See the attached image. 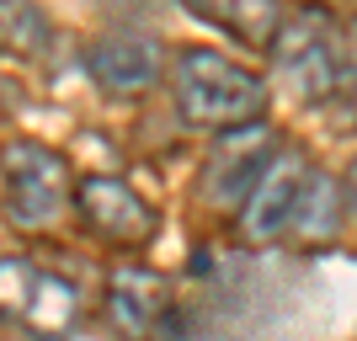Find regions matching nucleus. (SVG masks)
I'll use <instances>...</instances> for the list:
<instances>
[{"mask_svg": "<svg viewBox=\"0 0 357 341\" xmlns=\"http://www.w3.org/2000/svg\"><path fill=\"white\" fill-rule=\"evenodd\" d=\"M272 155H278V134H272L267 118L213 134V149L203 160V176H197V197L213 208H240L245 192H251V181L261 176V165Z\"/></svg>", "mask_w": 357, "mask_h": 341, "instance_id": "6", "label": "nucleus"}, {"mask_svg": "<svg viewBox=\"0 0 357 341\" xmlns=\"http://www.w3.org/2000/svg\"><path fill=\"white\" fill-rule=\"evenodd\" d=\"M181 11L245 48H267L283 27V0H181Z\"/></svg>", "mask_w": 357, "mask_h": 341, "instance_id": "10", "label": "nucleus"}, {"mask_svg": "<svg viewBox=\"0 0 357 341\" xmlns=\"http://www.w3.org/2000/svg\"><path fill=\"white\" fill-rule=\"evenodd\" d=\"M267 54H272L278 86L304 107L331 102L347 80V27L320 0H304V6L283 11V27L267 43Z\"/></svg>", "mask_w": 357, "mask_h": 341, "instance_id": "2", "label": "nucleus"}, {"mask_svg": "<svg viewBox=\"0 0 357 341\" xmlns=\"http://www.w3.org/2000/svg\"><path fill=\"white\" fill-rule=\"evenodd\" d=\"M0 203L6 219L22 235H48L59 229L64 213L75 208V176L54 144L38 139H11L0 149Z\"/></svg>", "mask_w": 357, "mask_h": 341, "instance_id": "3", "label": "nucleus"}, {"mask_svg": "<svg viewBox=\"0 0 357 341\" xmlns=\"http://www.w3.org/2000/svg\"><path fill=\"white\" fill-rule=\"evenodd\" d=\"M75 208H80V224H86L91 235L102 240V245H118V251H139L160 229V213L123 176H102V171L75 181Z\"/></svg>", "mask_w": 357, "mask_h": 341, "instance_id": "7", "label": "nucleus"}, {"mask_svg": "<svg viewBox=\"0 0 357 341\" xmlns=\"http://www.w3.org/2000/svg\"><path fill=\"white\" fill-rule=\"evenodd\" d=\"M314 165L304 149H288L278 144L267 165H261V176L251 181V192L245 203L235 208V235L251 240V245H272V240H283L298 219V203H304V187H310Z\"/></svg>", "mask_w": 357, "mask_h": 341, "instance_id": "5", "label": "nucleus"}, {"mask_svg": "<svg viewBox=\"0 0 357 341\" xmlns=\"http://www.w3.org/2000/svg\"><path fill=\"white\" fill-rule=\"evenodd\" d=\"M86 70L107 96H144L149 86H160L165 54L144 32H102L86 48Z\"/></svg>", "mask_w": 357, "mask_h": 341, "instance_id": "9", "label": "nucleus"}, {"mask_svg": "<svg viewBox=\"0 0 357 341\" xmlns=\"http://www.w3.org/2000/svg\"><path fill=\"white\" fill-rule=\"evenodd\" d=\"M48 48H54V22L38 11V0H0V54L43 59Z\"/></svg>", "mask_w": 357, "mask_h": 341, "instance_id": "12", "label": "nucleus"}, {"mask_svg": "<svg viewBox=\"0 0 357 341\" xmlns=\"http://www.w3.org/2000/svg\"><path fill=\"white\" fill-rule=\"evenodd\" d=\"M0 320L38 341H64L80 326V288L43 262L0 256Z\"/></svg>", "mask_w": 357, "mask_h": 341, "instance_id": "4", "label": "nucleus"}, {"mask_svg": "<svg viewBox=\"0 0 357 341\" xmlns=\"http://www.w3.org/2000/svg\"><path fill=\"white\" fill-rule=\"evenodd\" d=\"M267 80L251 70V64L229 59L219 48H176L171 59V102H176V118L197 134H224V128H240V123H256L267 112Z\"/></svg>", "mask_w": 357, "mask_h": 341, "instance_id": "1", "label": "nucleus"}, {"mask_svg": "<svg viewBox=\"0 0 357 341\" xmlns=\"http://www.w3.org/2000/svg\"><path fill=\"white\" fill-rule=\"evenodd\" d=\"M107 320L128 341H176L181 336L171 282L149 267H134V262L107 272Z\"/></svg>", "mask_w": 357, "mask_h": 341, "instance_id": "8", "label": "nucleus"}, {"mask_svg": "<svg viewBox=\"0 0 357 341\" xmlns=\"http://www.w3.org/2000/svg\"><path fill=\"white\" fill-rule=\"evenodd\" d=\"M342 213H347V192L342 181L331 176V171H314L310 187H304V203H298V219L288 235L310 240V245H326L336 229H342Z\"/></svg>", "mask_w": 357, "mask_h": 341, "instance_id": "11", "label": "nucleus"}, {"mask_svg": "<svg viewBox=\"0 0 357 341\" xmlns=\"http://www.w3.org/2000/svg\"><path fill=\"white\" fill-rule=\"evenodd\" d=\"M342 192H347V213L357 219V160L347 165V176H342Z\"/></svg>", "mask_w": 357, "mask_h": 341, "instance_id": "13", "label": "nucleus"}]
</instances>
